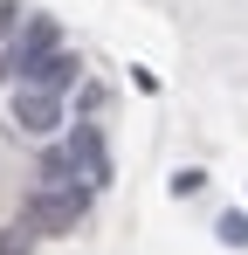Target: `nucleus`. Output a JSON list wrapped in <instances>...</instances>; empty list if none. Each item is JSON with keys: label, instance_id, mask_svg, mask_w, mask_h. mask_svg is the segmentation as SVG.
Instances as JSON below:
<instances>
[{"label": "nucleus", "instance_id": "nucleus-1", "mask_svg": "<svg viewBox=\"0 0 248 255\" xmlns=\"http://www.w3.org/2000/svg\"><path fill=\"white\" fill-rule=\"evenodd\" d=\"M83 207H90V186H35L28 200H21V228L48 242V235H76Z\"/></svg>", "mask_w": 248, "mask_h": 255}, {"label": "nucleus", "instance_id": "nucleus-2", "mask_svg": "<svg viewBox=\"0 0 248 255\" xmlns=\"http://www.w3.org/2000/svg\"><path fill=\"white\" fill-rule=\"evenodd\" d=\"M7 118L28 131V138H55V131H62V97H55V90H35V83H14Z\"/></svg>", "mask_w": 248, "mask_h": 255}, {"label": "nucleus", "instance_id": "nucleus-3", "mask_svg": "<svg viewBox=\"0 0 248 255\" xmlns=\"http://www.w3.org/2000/svg\"><path fill=\"white\" fill-rule=\"evenodd\" d=\"M48 48H62V42H55V21H48V14H35V21H28V35L0 55V76H7V83H21L41 55H48Z\"/></svg>", "mask_w": 248, "mask_h": 255}, {"label": "nucleus", "instance_id": "nucleus-4", "mask_svg": "<svg viewBox=\"0 0 248 255\" xmlns=\"http://www.w3.org/2000/svg\"><path fill=\"white\" fill-rule=\"evenodd\" d=\"M62 152L76 159V179H83V186H111V152H104V131H97V125H76Z\"/></svg>", "mask_w": 248, "mask_h": 255}, {"label": "nucleus", "instance_id": "nucleus-5", "mask_svg": "<svg viewBox=\"0 0 248 255\" xmlns=\"http://www.w3.org/2000/svg\"><path fill=\"white\" fill-rule=\"evenodd\" d=\"M83 76V55L76 48H48V55H41L35 69H28V76H21V83H35V90H55V97H62V90L76 83Z\"/></svg>", "mask_w": 248, "mask_h": 255}, {"label": "nucleus", "instance_id": "nucleus-6", "mask_svg": "<svg viewBox=\"0 0 248 255\" xmlns=\"http://www.w3.org/2000/svg\"><path fill=\"white\" fill-rule=\"evenodd\" d=\"M41 186H83V179H76V159H69L62 145H55V152L41 159Z\"/></svg>", "mask_w": 248, "mask_h": 255}, {"label": "nucleus", "instance_id": "nucleus-7", "mask_svg": "<svg viewBox=\"0 0 248 255\" xmlns=\"http://www.w3.org/2000/svg\"><path fill=\"white\" fill-rule=\"evenodd\" d=\"M214 235H221L228 249H248V214H242V207H235V214H221V221H214Z\"/></svg>", "mask_w": 248, "mask_h": 255}, {"label": "nucleus", "instance_id": "nucleus-8", "mask_svg": "<svg viewBox=\"0 0 248 255\" xmlns=\"http://www.w3.org/2000/svg\"><path fill=\"white\" fill-rule=\"evenodd\" d=\"M0 255H35V235L14 221V228H0Z\"/></svg>", "mask_w": 248, "mask_h": 255}, {"label": "nucleus", "instance_id": "nucleus-9", "mask_svg": "<svg viewBox=\"0 0 248 255\" xmlns=\"http://www.w3.org/2000/svg\"><path fill=\"white\" fill-rule=\"evenodd\" d=\"M207 186V172L200 166H186V172H172V193H179V200H186V193H200Z\"/></svg>", "mask_w": 248, "mask_h": 255}]
</instances>
